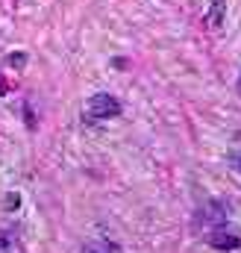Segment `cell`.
I'll return each mask as SVG.
<instances>
[{
    "label": "cell",
    "mask_w": 241,
    "mask_h": 253,
    "mask_svg": "<svg viewBox=\"0 0 241 253\" xmlns=\"http://www.w3.org/2000/svg\"><path fill=\"white\" fill-rule=\"evenodd\" d=\"M85 115L88 118H118L120 115V100L106 94V91H97L85 100Z\"/></svg>",
    "instance_id": "6da1fadb"
},
{
    "label": "cell",
    "mask_w": 241,
    "mask_h": 253,
    "mask_svg": "<svg viewBox=\"0 0 241 253\" xmlns=\"http://www.w3.org/2000/svg\"><path fill=\"white\" fill-rule=\"evenodd\" d=\"M206 233H209V236H206V242H209V245H212L215 251H224V253L239 251L241 236L236 233V230H227L224 224H218V227H209Z\"/></svg>",
    "instance_id": "7a4b0ae2"
},
{
    "label": "cell",
    "mask_w": 241,
    "mask_h": 253,
    "mask_svg": "<svg viewBox=\"0 0 241 253\" xmlns=\"http://www.w3.org/2000/svg\"><path fill=\"white\" fill-rule=\"evenodd\" d=\"M224 15H227V0H215V3L209 6L206 27H209V30H221V27H224Z\"/></svg>",
    "instance_id": "3957f363"
},
{
    "label": "cell",
    "mask_w": 241,
    "mask_h": 253,
    "mask_svg": "<svg viewBox=\"0 0 241 253\" xmlns=\"http://www.w3.org/2000/svg\"><path fill=\"white\" fill-rule=\"evenodd\" d=\"M0 253H24V245L15 230H0Z\"/></svg>",
    "instance_id": "277c9868"
},
{
    "label": "cell",
    "mask_w": 241,
    "mask_h": 253,
    "mask_svg": "<svg viewBox=\"0 0 241 253\" xmlns=\"http://www.w3.org/2000/svg\"><path fill=\"white\" fill-rule=\"evenodd\" d=\"M82 253H120V245L109 242V239H94L82 248Z\"/></svg>",
    "instance_id": "5b68a950"
},
{
    "label": "cell",
    "mask_w": 241,
    "mask_h": 253,
    "mask_svg": "<svg viewBox=\"0 0 241 253\" xmlns=\"http://www.w3.org/2000/svg\"><path fill=\"white\" fill-rule=\"evenodd\" d=\"M9 65H15V68L18 65H27V53H12L9 56Z\"/></svg>",
    "instance_id": "8992f818"
},
{
    "label": "cell",
    "mask_w": 241,
    "mask_h": 253,
    "mask_svg": "<svg viewBox=\"0 0 241 253\" xmlns=\"http://www.w3.org/2000/svg\"><path fill=\"white\" fill-rule=\"evenodd\" d=\"M230 162H233V168H236V171H241V150L230 153Z\"/></svg>",
    "instance_id": "52a82bcc"
},
{
    "label": "cell",
    "mask_w": 241,
    "mask_h": 253,
    "mask_svg": "<svg viewBox=\"0 0 241 253\" xmlns=\"http://www.w3.org/2000/svg\"><path fill=\"white\" fill-rule=\"evenodd\" d=\"M6 91H9V83H6V80L0 77V94H6Z\"/></svg>",
    "instance_id": "ba28073f"
},
{
    "label": "cell",
    "mask_w": 241,
    "mask_h": 253,
    "mask_svg": "<svg viewBox=\"0 0 241 253\" xmlns=\"http://www.w3.org/2000/svg\"><path fill=\"white\" fill-rule=\"evenodd\" d=\"M112 65H115V68H120V71H126V59H115Z\"/></svg>",
    "instance_id": "9c48e42d"
},
{
    "label": "cell",
    "mask_w": 241,
    "mask_h": 253,
    "mask_svg": "<svg viewBox=\"0 0 241 253\" xmlns=\"http://www.w3.org/2000/svg\"><path fill=\"white\" fill-rule=\"evenodd\" d=\"M239 94H241V74H239Z\"/></svg>",
    "instance_id": "30bf717a"
}]
</instances>
